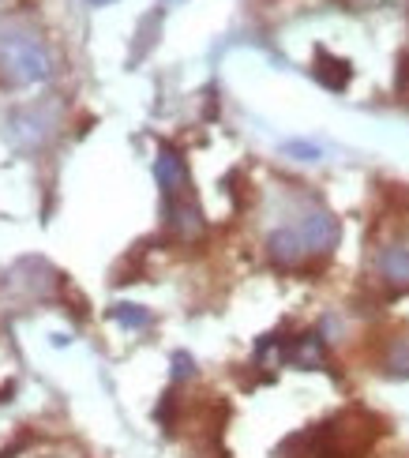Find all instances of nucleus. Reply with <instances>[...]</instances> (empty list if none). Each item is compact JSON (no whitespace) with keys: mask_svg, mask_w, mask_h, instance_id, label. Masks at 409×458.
<instances>
[{"mask_svg":"<svg viewBox=\"0 0 409 458\" xmlns=\"http://www.w3.org/2000/svg\"><path fill=\"white\" fill-rule=\"evenodd\" d=\"M162 207H166V225L181 241H196L203 233V215H200V207L192 203V196H184V199H162Z\"/></svg>","mask_w":409,"mask_h":458,"instance_id":"nucleus-4","label":"nucleus"},{"mask_svg":"<svg viewBox=\"0 0 409 458\" xmlns=\"http://www.w3.org/2000/svg\"><path fill=\"white\" fill-rule=\"evenodd\" d=\"M349 75H354L349 61H342V56H330L327 49H316V80H320L327 90H345Z\"/></svg>","mask_w":409,"mask_h":458,"instance_id":"nucleus-8","label":"nucleus"},{"mask_svg":"<svg viewBox=\"0 0 409 458\" xmlns=\"http://www.w3.org/2000/svg\"><path fill=\"white\" fill-rule=\"evenodd\" d=\"M376 267H379V278H383V282L398 285V290H409V248H405V244H387V248H379Z\"/></svg>","mask_w":409,"mask_h":458,"instance_id":"nucleus-7","label":"nucleus"},{"mask_svg":"<svg viewBox=\"0 0 409 458\" xmlns=\"http://www.w3.org/2000/svg\"><path fill=\"white\" fill-rule=\"evenodd\" d=\"M383 369L391 372V376H409V335L391 338V346H387V357H383Z\"/></svg>","mask_w":409,"mask_h":458,"instance_id":"nucleus-9","label":"nucleus"},{"mask_svg":"<svg viewBox=\"0 0 409 458\" xmlns=\"http://www.w3.org/2000/svg\"><path fill=\"white\" fill-rule=\"evenodd\" d=\"M285 360L297 369H327V346L320 331H304L285 342Z\"/></svg>","mask_w":409,"mask_h":458,"instance_id":"nucleus-5","label":"nucleus"},{"mask_svg":"<svg viewBox=\"0 0 409 458\" xmlns=\"http://www.w3.org/2000/svg\"><path fill=\"white\" fill-rule=\"evenodd\" d=\"M398 90H409V53L398 56Z\"/></svg>","mask_w":409,"mask_h":458,"instance_id":"nucleus-13","label":"nucleus"},{"mask_svg":"<svg viewBox=\"0 0 409 458\" xmlns=\"http://www.w3.org/2000/svg\"><path fill=\"white\" fill-rule=\"evenodd\" d=\"M0 75L12 87L46 83L53 75V61L34 34H0Z\"/></svg>","mask_w":409,"mask_h":458,"instance_id":"nucleus-1","label":"nucleus"},{"mask_svg":"<svg viewBox=\"0 0 409 458\" xmlns=\"http://www.w3.org/2000/svg\"><path fill=\"white\" fill-rule=\"evenodd\" d=\"M192 376H196V360L188 353H173V379L181 384V379H192Z\"/></svg>","mask_w":409,"mask_h":458,"instance_id":"nucleus-12","label":"nucleus"},{"mask_svg":"<svg viewBox=\"0 0 409 458\" xmlns=\"http://www.w3.org/2000/svg\"><path fill=\"white\" fill-rule=\"evenodd\" d=\"M109 319H116L121 327H132V331H140L150 323V312L143 309V304H113L109 309Z\"/></svg>","mask_w":409,"mask_h":458,"instance_id":"nucleus-10","label":"nucleus"},{"mask_svg":"<svg viewBox=\"0 0 409 458\" xmlns=\"http://www.w3.org/2000/svg\"><path fill=\"white\" fill-rule=\"evenodd\" d=\"M154 181L162 188V199H184L188 196V162L181 150L173 147H158V158H154Z\"/></svg>","mask_w":409,"mask_h":458,"instance_id":"nucleus-3","label":"nucleus"},{"mask_svg":"<svg viewBox=\"0 0 409 458\" xmlns=\"http://www.w3.org/2000/svg\"><path fill=\"white\" fill-rule=\"evenodd\" d=\"M294 229L301 233V241H304V248H308V256H327L330 248L338 244V237H342L338 218L330 215L327 207H311V211H304L301 222H297Z\"/></svg>","mask_w":409,"mask_h":458,"instance_id":"nucleus-2","label":"nucleus"},{"mask_svg":"<svg viewBox=\"0 0 409 458\" xmlns=\"http://www.w3.org/2000/svg\"><path fill=\"white\" fill-rule=\"evenodd\" d=\"M282 155H285V158H294V162H320V155H323V150H320L316 143L289 140V143H282Z\"/></svg>","mask_w":409,"mask_h":458,"instance_id":"nucleus-11","label":"nucleus"},{"mask_svg":"<svg viewBox=\"0 0 409 458\" xmlns=\"http://www.w3.org/2000/svg\"><path fill=\"white\" fill-rule=\"evenodd\" d=\"M90 4H98V8H102V4H113V0H90Z\"/></svg>","mask_w":409,"mask_h":458,"instance_id":"nucleus-14","label":"nucleus"},{"mask_svg":"<svg viewBox=\"0 0 409 458\" xmlns=\"http://www.w3.org/2000/svg\"><path fill=\"white\" fill-rule=\"evenodd\" d=\"M267 256L275 259L278 267H301L308 259V248H304L297 229L289 225V229H275V233L267 237Z\"/></svg>","mask_w":409,"mask_h":458,"instance_id":"nucleus-6","label":"nucleus"}]
</instances>
